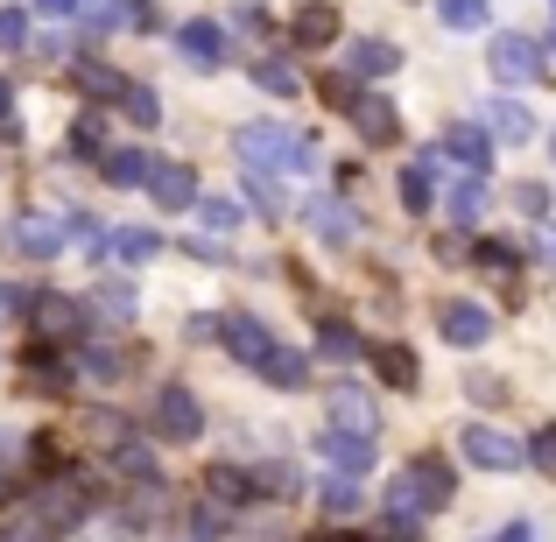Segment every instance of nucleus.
<instances>
[{"instance_id":"f257e3e1","label":"nucleus","mask_w":556,"mask_h":542,"mask_svg":"<svg viewBox=\"0 0 556 542\" xmlns=\"http://www.w3.org/2000/svg\"><path fill=\"white\" fill-rule=\"evenodd\" d=\"M232 149H240V163L254 169V177H275V169H303V163H311V141H303L296 127H282V121H247L240 135H232Z\"/></svg>"},{"instance_id":"f03ea898","label":"nucleus","mask_w":556,"mask_h":542,"mask_svg":"<svg viewBox=\"0 0 556 542\" xmlns=\"http://www.w3.org/2000/svg\"><path fill=\"white\" fill-rule=\"evenodd\" d=\"M155 430L169 437V444H190V437L204 430V408L190 388H155Z\"/></svg>"},{"instance_id":"7ed1b4c3","label":"nucleus","mask_w":556,"mask_h":542,"mask_svg":"<svg viewBox=\"0 0 556 542\" xmlns=\"http://www.w3.org/2000/svg\"><path fill=\"white\" fill-rule=\"evenodd\" d=\"M493 78H507V85H529V78H543V50H535L529 36H493Z\"/></svg>"},{"instance_id":"20e7f679","label":"nucleus","mask_w":556,"mask_h":542,"mask_svg":"<svg viewBox=\"0 0 556 542\" xmlns=\"http://www.w3.org/2000/svg\"><path fill=\"white\" fill-rule=\"evenodd\" d=\"M458 444H465V458L486 465V472H515V465H521V444H515V437H501V430H486V423H472Z\"/></svg>"},{"instance_id":"39448f33","label":"nucleus","mask_w":556,"mask_h":542,"mask_svg":"<svg viewBox=\"0 0 556 542\" xmlns=\"http://www.w3.org/2000/svg\"><path fill=\"white\" fill-rule=\"evenodd\" d=\"M437 331H444V339L451 345H479V339H486V331H493V311H486V303H437Z\"/></svg>"},{"instance_id":"423d86ee","label":"nucleus","mask_w":556,"mask_h":542,"mask_svg":"<svg viewBox=\"0 0 556 542\" xmlns=\"http://www.w3.org/2000/svg\"><path fill=\"white\" fill-rule=\"evenodd\" d=\"M177 50H184L190 71H218V64H226V28H218V22H184Z\"/></svg>"},{"instance_id":"0eeeda50","label":"nucleus","mask_w":556,"mask_h":542,"mask_svg":"<svg viewBox=\"0 0 556 542\" xmlns=\"http://www.w3.org/2000/svg\"><path fill=\"white\" fill-rule=\"evenodd\" d=\"M141 190L155 198V212H184V204L198 198V177H190L184 163H155V169H149V184H141Z\"/></svg>"},{"instance_id":"6e6552de","label":"nucleus","mask_w":556,"mask_h":542,"mask_svg":"<svg viewBox=\"0 0 556 542\" xmlns=\"http://www.w3.org/2000/svg\"><path fill=\"white\" fill-rule=\"evenodd\" d=\"M14 240H22V254L50 261L56 247L71 240V218H56V212H28V218H22V232H14Z\"/></svg>"},{"instance_id":"1a4fd4ad","label":"nucleus","mask_w":556,"mask_h":542,"mask_svg":"<svg viewBox=\"0 0 556 542\" xmlns=\"http://www.w3.org/2000/svg\"><path fill=\"white\" fill-rule=\"evenodd\" d=\"M437 155H444V163H465L479 177V169L493 163V141L479 135V127H444V141H437Z\"/></svg>"},{"instance_id":"9d476101","label":"nucleus","mask_w":556,"mask_h":542,"mask_svg":"<svg viewBox=\"0 0 556 542\" xmlns=\"http://www.w3.org/2000/svg\"><path fill=\"white\" fill-rule=\"evenodd\" d=\"M303 218H311V232H317V240H331V247L353 240V204H345V198H311V204H303Z\"/></svg>"},{"instance_id":"9b49d317","label":"nucleus","mask_w":556,"mask_h":542,"mask_svg":"<svg viewBox=\"0 0 556 542\" xmlns=\"http://www.w3.org/2000/svg\"><path fill=\"white\" fill-rule=\"evenodd\" d=\"M325 458L339 465L345 479H359V472H367V465H374V444H367V437H359V430H325Z\"/></svg>"},{"instance_id":"f8f14e48","label":"nucleus","mask_w":556,"mask_h":542,"mask_svg":"<svg viewBox=\"0 0 556 542\" xmlns=\"http://www.w3.org/2000/svg\"><path fill=\"white\" fill-rule=\"evenodd\" d=\"M479 135H486V141H529V135H535V121L515 106V99H493L486 121H479Z\"/></svg>"},{"instance_id":"ddd939ff","label":"nucleus","mask_w":556,"mask_h":542,"mask_svg":"<svg viewBox=\"0 0 556 542\" xmlns=\"http://www.w3.org/2000/svg\"><path fill=\"white\" fill-rule=\"evenodd\" d=\"M374 423L380 416H374V402L359 388H331V430H359V437H367Z\"/></svg>"},{"instance_id":"4468645a","label":"nucleus","mask_w":556,"mask_h":542,"mask_svg":"<svg viewBox=\"0 0 556 542\" xmlns=\"http://www.w3.org/2000/svg\"><path fill=\"white\" fill-rule=\"evenodd\" d=\"M345 64H353V78H388L394 64H402V50H394V42H353V50H345Z\"/></svg>"},{"instance_id":"2eb2a0df","label":"nucleus","mask_w":556,"mask_h":542,"mask_svg":"<svg viewBox=\"0 0 556 542\" xmlns=\"http://www.w3.org/2000/svg\"><path fill=\"white\" fill-rule=\"evenodd\" d=\"M36 325H50V339H78V331H85V311L71 297H36Z\"/></svg>"},{"instance_id":"dca6fc26","label":"nucleus","mask_w":556,"mask_h":542,"mask_svg":"<svg viewBox=\"0 0 556 542\" xmlns=\"http://www.w3.org/2000/svg\"><path fill=\"white\" fill-rule=\"evenodd\" d=\"M254 374H268L275 388H303V380H311V366H303V353H289V345H268V360H261Z\"/></svg>"},{"instance_id":"f3484780","label":"nucleus","mask_w":556,"mask_h":542,"mask_svg":"<svg viewBox=\"0 0 556 542\" xmlns=\"http://www.w3.org/2000/svg\"><path fill=\"white\" fill-rule=\"evenodd\" d=\"M353 121H359V135H367V141H394V127H402L388 99H359V106H353Z\"/></svg>"},{"instance_id":"a211bd4d","label":"nucleus","mask_w":556,"mask_h":542,"mask_svg":"<svg viewBox=\"0 0 556 542\" xmlns=\"http://www.w3.org/2000/svg\"><path fill=\"white\" fill-rule=\"evenodd\" d=\"M149 155H141V149H121V155H106V184H121V190H141V184H149Z\"/></svg>"},{"instance_id":"6ab92c4d","label":"nucleus","mask_w":556,"mask_h":542,"mask_svg":"<svg viewBox=\"0 0 556 542\" xmlns=\"http://www.w3.org/2000/svg\"><path fill=\"white\" fill-rule=\"evenodd\" d=\"M331 36H339V14H331V8H303L296 14V42H303V50H325Z\"/></svg>"},{"instance_id":"aec40b11","label":"nucleus","mask_w":556,"mask_h":542,"mask_svg":"<svg viewBox=\"0 0 556 542\" xmlns=\"http://www.w3.org/2000/svg\"><path fill=\"white\" fill-rule=\"evenodd\" d=\"M254 85H261V92H275V99H289V92H296V64H282V56H261V64H254Z\"/></svg>"},{"instance_id":"412c9836","label":"nucleus","mask_w":556,"mask_h":542,"mask_svg":"<svg viewBox=\"0 0 556 542\" xmlns=\"http://www.w3.org/2000/svg\"><path fill=\"white\" fill-rule=\"evenodd\" d=\"M430 184H437V155H422V163L402 177V198H408V212H430Z\"/></svg>"},{"instance_id":"4be33fe9","label":"nucleus","mask_w":556,"mask_h":542,"mask_svg":"<svg viewBox=\"0 0 556 542\" xmlns=\"http://www.w3.org/2000/svg\"><path fill=\"white\" fill-rule=\"evenodd\" d=\"M444 204H451V218H458V226H472V218H479V212H486V184H479V177H465V184H458V190H451V198H444Z\"/></svg>"},{"instance_id":"5701e85b","label":"nucleus","mask_w":556,"mask_h":542,"mask_svg":"<svg viewBox=\"0 0 556 542\" xmlns=\"http://www.w3.org/2000/svg\"><path fill=\"white\" fill-rule=\"evenodd\" d=\"M444 28H486V0H437Z\"/></svg>"},{"instance_id":"b1692460","label":"nucleus","mask_w":556,"mask_h":542,"mask_svg":"<svg viewBox=\"0 0 556 542\" xmlns=\"http://www.w3.org/2000/svg\"><path fill=\"white\" fill-rule=\"evenodd\" d=\"M92 303H99V317H106V325H127V317H135V289H127V282H106Z\"/></svg>"},{"instance_id":"393cba45","label":"nucleus","mask_w":556,"mask_h":542,"mask_svg":"<svg viewBox=\"0 0 556 542\" xmlns=\"http://www.w3.org/2000/svg\"><path fill=\"white\" fill-rule=\"evenodd\" d=\"M380 374L394 380V388H416V353H408V345H380Z\"/></svg>"},{"instance_id":"a878e982","label":"nucleus","mask_w":556,"mask_h":542,"mask_svg":"<svg viewBox=\"0 0 556 542\" xmlns=\"http://www.w3.org/2000/svg\"><path fill=\"white\" fill-rule=\"evenodd\" d=\"M317 501H325V515H331V521L359 515V487H353V479H325V493H317Z\"/></svg>"},{"instance_id":"bb28decb","label":"nucleus","mask_w":556,"mask_h":542,"mask_svg":"<svg viewBox=\"0 0 556 542\" xmlns=\"http://www.w3.org/2000/svg\"><path fill=\"white\" fill-rule=\"evenodd\" d=\"M121 106H127V113H135V121H141V127H155V121H163V99H155V92H149V85H121Z\"/></svg>"},{"instance_id":"cd10ccee","label":"nucleus","mask_w":556,"mask_h":542,"mask_svg":"<svg viewBox=\"0 0 556 542\" xmlns=\"http://www.w3.org/2000/svg\"><path fill=\"white\" fill-rule=\"evenodd\" d=\"M113 254L141 268V261H155V254H163V240H155V232H121V240H113Z\"/></svg>"},{"instance_id":"c85d7f7f","label":"nucleus","mask_w":556,"mask_h":542,"mask_svg":"<svg viewBox=\"0 0 556 542\" xmlns=\"http://www.w3.org/2000/svg\"><path fill=\"white\" fill-rule=\"evenodd\" d=\"M317 353H325V360H359V339L345 325H325V331H317Z\"/></svg>"},{"instance_id":"c756f323","label":"nucleus","mask_w":556,"mask_h":542,"mask_svg":"<svg viewBox=\"0 0 556 542\" xmlns=\"http://www.w3.org/2000/svg\"><path fill=\"white\" fill-rule=\"evenodd\" d=\"M71 14H78L85 28H121V22H127V14L113 8V0H78V8H71Z\"/></svg>"},{"instance_id":"7c9ffc66","label":"nucleus","mask_w":556,"mask_h":542,"mask_svg":"<svg viewBox=\"0 0 556 542\" xmlns=\"http://www.w3.org/2000/svg\"><path fill=\"white\" fill-rule=\"evenodd\" d=\"M0 50H28V14L22 8H0Z\"/></svg>"},{"instance_id":"2f4dec72","label":"nucleus","mask_w":556,"mask_h":542,"mask_svg":"<svg viewBox=\"0 0 556 542\" xmlns=\"http://www.w3.org/2000/svg\"><path fill=\"white\" fill-rule=\"evenodd\" d=\"M204 226H212V232H232V226H240V204H232V198H204Z\"/></svg>"},{"instance_id":"473e14b6","label":"nucleus","mask_w":556,"mask_h":542,"mask_svg":"<svg viewBox=\"0 0 556 542\" xmlns=\"http://www.w3.org/2000/svg\"><path fill=\"white\" fill-rule=\"evenodd\" d=\"M521 465H543V472H556V430L529 437V451H521Z\"/></svg>"},{"instance_id":"72a5a7b5","label":"nucleus","mask_w":556,"mask_h":542,"mask_svg":"<svg viewBox=\"0 0 556 542\" xmlns=\"http://www.w3.org/2000/svg\"><path fill=\"white\" fill-rule=\"evenodd\" d=\"M121 472H127V479H155V458H149L141 444H121Z\"/></svg>"},{"instance_id":"f704fd0d","label":"nucleus","mask_w":556,"mask_h":542,"mask_svg":"<svg viewBox=\"0 0 556 542\" xmlns=\"http://www.w3.org/2000/svg\"><path fill=\"white\" fill-rule=\"evenodd\" d=\"M515 204H521L529 218H543V212H549V190H543V184H521V190H515Z\"/></svg>"},{"instance_id":"c9c22d12","label":"nucleus","mask_w":556,"mask_h":542,"mask_svg":"<svg viewBox=\"0 0 556 542\" xmlns=\"http://www.w3.org/2000/svg\"><path fill=\"white\" fill-rule=\"evenodd\" d=\"M247 198H254L261 212H282V190H275L268 177H254V184H247Z\"/></svg>"},{"instance_id":"e433bc0d","label":"nucleus","mask_w":556,"mask_h":542,"mask_svg":"<svg viewBox=\"0 0 556 542\" xmlns=\"http://www.w3.org/2000/svg\"><path fill=\"white\" fill-rule=\"evenodd\" d=\"M204 487H212V493H226V501H240V493H247V479H240V472H226V465H218V472L204 479Z\"/></svg>"},{"instance_id":"4c0bfd02","label":"nucleus","mask_w":556,"mask_h":542,"mask_svg":"<svg viewBox=\"0 0 556 542\" xmlns=\"http://www.w3.org/2000/svg\"><path fill=\"white\" fill-rule=\"evenodd\" d=\"M479 261H486V268H515V247L493 240V247H479Z\"/></svg>"},{"instance_id":"58836bf2","label":"nucleus","mask_w":556,"mask_h":542,"mask_svg":"<svg viewBox=\"0 0 556 542\" xmlns=\"http://www.w3.org/2000/svg\"><path fill=\"white\" fill-rule=\"evenodd\" d=\"M535 247H543V261L556 268V226H549V218H543V232H535Z\"/></svg>"},{"instance_id":"ea45409f","label":"nucleus","mask_w":556,"mask_h":542,"mask_svg":"<svg viewBox=\"0 0 556 542\" xmlns=\"http://www.w3.org/2000/svg\"><path fill=\"white\" fill-rule=\"evenodd\" d=\"M78 0H36V14H71Z\"/></svg>"},{"instance_id":"a19ab883","label":"nucleus","mask_w":556,"mask_h":542,"mask_svg":"<svg viewBox=\"0 0 556 542\" xmlns=\"http://www.w3.org/2000/svg\"><path fill=\"white\" fill-rule=\"evenodd\" d=\"M8 311H22V289H0V317Z\"/></svg>"},{"instance_id":"79ce46f5","label":"nucleus","mask_w":556,"mask_h":542,"mask_svg":"<svg viewBox=\"0 0 556 542\" xmlns=\"http://www.w3.org/2000/svg\"><path fill=\"white\" fill-rule=\"evenodd\" d=\"M8 99H14V92H8V78H0V121H8Z\"/></svg>"},{"instance_id":"37998d69","label":"nucleus","mask_w":556,"mask_h":542,"mask_svg":"<svg viewBox=\"0 0 556 542\" xmlns=\"http://www.w3.org/2000/svg\"><path fill=\"white\" fill-rule=\"evenodd\" d=\"M331 542H359V535H331Z\"/></svg>"},{"instance_id":"c03bdc74","label":"nucleus","mask_w":556,"mask_h":542,"mask_svg":"<svg viewBox=\"0 0 556 542\" xmlns=\"http://www.w3.org/2000/svg\"><path fill=\"white\" fill-rule=\"evenodd\" d=\"M549 14H556V0H549ZM549 42H556V28H549Z\"/></svg>"},{"instance_id":"a18cd8bd","label":"nucleus","mask_w":556,"mask_h":542,"mask_svg":"<svg viewBox=\"0 0 556 542\" xmlns=\"http://www.w3.org/2000/svg\"><path fill=\"white\" fill-rule=\"evenodd\" d=\"M549 155H556V135H549Z\"/></svg>"}]
</instances>
